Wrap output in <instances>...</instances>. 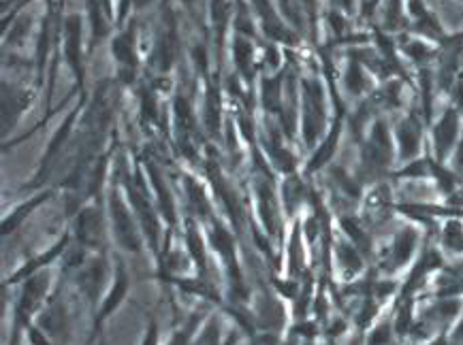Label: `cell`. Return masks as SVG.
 <instances>
[{"label":"cell","mask_w":463,"mask_h":345,"mask_svg":"<svg viewBox=\"0 0 463 345\" xmlns=\"http://www.w3.org/2000/svg\"><path fill=\"white\" fill-rule=\"evenodd\" d=\"M137 4H145V0H137Z\"/></svg>","instance_id":"6da1fadb"}]
</instances>
